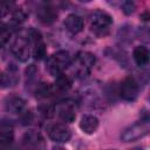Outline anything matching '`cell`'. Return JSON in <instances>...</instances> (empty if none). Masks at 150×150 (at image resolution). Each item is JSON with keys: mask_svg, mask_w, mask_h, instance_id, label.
<instances>
[{"mask_svg": "<svg viewBox=\"0 0 150 150\" xmlns=\"http://www.w3.org/2000/svg\"><path fill=\"white\" fill-rule=\"evenodd\" d=\"M69 64H70V55L66 50L56 52L47 60V69L54 76L62 74V71Z\"/></svg>", "mask_w": 150, "mask_h": 150, "instance_id": "obj_1", "label": "cell"}, {"mask_svg": "<svg viewBox=\"0 0 150 150\" xmlns=\"http://www.w3.org/2000/svg\"><path fill=\"white\" fill-rule=\"evenodd\" d=\"M112 23L111 16L103 12V11H95L90 15V26L91 29L97 34V35H104L108 33L109 27Z\"/></svg>", "mask_w": 150, "mask_h": 150, "instance_id": "obj_2", "label": "cell"}, {"mask_svg": "<svg viewBox=\"0 0 150 150\" xmlns=\"http://www.w3.org/2000/svg\"><path fill=\"white\" fill-rule=\"evenodd\" d=\"M149 131H150V122L148 118H145L127 128L121 135V138L124 142H131L144 137L145 135H148Z\"/></svg>", "mask_w": 150, "mask_h": 150, "instance_id": "obj_3", "label": "cell"}, {"mask_svg": "<svg viewBox=\"0 0 150 150\" xmlns=\"http://www.w3.org/2000/svg\"><path fill=\"white\" fill-rule=\"evenodd\" d=\"M23 150H46V143L42 135L38 131H28L22 137Z\"/></svg>", "mask_w": 150, "mask_h": 150, "instance_id": "obj_4", "label": "cell"}, {"mask_svg": "<svg viewBox=\"0 0 150 150\" xmlns=\"http://www.w3.org/2000/svg\"><path fill=\"white\" fill-rule=\"evenodd\" d=\"M121 96L127 101H134L138 95V84L132 76L125 77L121 83Z\"/></svg>", "mask_w": 150, "mask_h": 150, "instance_id": "obj_5", "label": "cell"}, {"mask_svg": "<svg viewBox=\"0 0 150 150\" xmlns=\"http://www.w3.org/2000/svg\"><path fill=\"white\" fill-rule=\"evenodd\" d=\"M48 135L53 141L63 143L70 138L71 132H70V129L66 124L56 123V124H53L48 128Z\"/></svg>", "mask_w": 150, "mask_h": 150, "instance_id": "obj_6", "label": "cell"}, {"mask_svg": "<svg viewBox=\"0 0 150 150\" xmlns=\"http://www.w3.org/2000/svg\"><path fill=\"white\" fill-rule=\"evenodd\" d=\"M12 53L14 54V56L19 60V61H27L28 57H29V45H28V41L27 39L20 36V38H16L15 41L13 42L12 45Z\"/></svg>", "mask_w": 150, "mask_h": 150, "instance_id": "obj_7", "label": "cell"}, {"mask_svg": "<svg viewBox=\"0 0 150 150\" xmlns=\"http://www.w3.org/2000/svg\"><path fill=\"white\" fill-rule=\"evenodd\" d=\"M79 67L76 69L79 76H86L95 64V56L89 52H81L77 55Z\"/></svg>", "mask_w": 150, "mask_h": 150, "instance_id": "obj_8", "label": "cell"}, {"mask_svg": "<svg viewBox=\"0 0 150 150\" xmlns=\"http://www.w3.org/2000/svg\"><path fill=\"white\" fill-rule=\"evenodd\" d=\"M30 38L33 40V55L36 60H41L46 55V46L42 40L41 34L38 30L32 29L30 32Z\"/></svg>", "mask_w": 150, "mask_h": 150, "instance_id": "obj_9", "label": "cell"}, {"mask_svg": "<svg viewBox=\"0 0 150 150\" xmlns=\"http://www.w3.org/2000/svg\"><path fill=\"white\" fill-rule=\"evenodd\" d=\"M64 27L68 32L77 34L83 28V20L77 14H69L64 20Z\"/></svg>", "mask_w": 150, "mask_h": 150, "instance_id": "obj_10", "label": "cell"}, {"mask_svg": "<svg viewBox=\"0 0 150 150\" xmlns=\"http://www.w3.org/2000/svg\"><path fill=\"white\" fill-rule=\"evenodd\" d=\"M38 16H39L40 21H42L45 23H50L56 19L57 11L50 5H43L42 7H40L38 9Z\"/></svg>", "mask_w": 150, "mask_h": 150, "instance_id": "obj_11", "label": "cell"}, {"mask_svg": "<svg viewBox=\"0 0 150 150\" xmlns=\"http://www.w3.org/2000/svg\"><path fill=\"white\" fill-rule=\"evenodd\" d=\"M98 127V120L93 115H86L81 118L80 128L86 134H93Z\"/></svg>", "mask_w": 150, "mask_h": 150, "instance_id": "obj_12", "label": "cell"}, {"mask_svg": "<svg viewBox=\"0 0 150 150\" xmlns=\"http://www.w3.org/2000/svg\"><path fill=\"white\" fill-rule=\"evenodd\" d=\"M6 108L8 111L14 112V114H19L25 108V101L21 97L18 96H11L7 101H6Z\"/></svg>", "mask_w": 150, "mask_h": 150, "instance_id": "obj_13", "label": "cell"}, {"mask_svg": "<svg viewBox=\"0 0 150 150\" xmlns=\"http://www.w3.org/2000/svg\"><path fill=\"white\" fill-rule=\"evenodd\" d=\"M134 60L139 67H144L149 61V52L143 46H137L134 49Z\"/></svg>", "mask_w": 150, "mask_h": 150, "instance_id": "obj_14", "label": "cell"}, {"mask_svg": "<svg viewBox=\"0 0 150 150\" xmlns=\"http://www.w3.org/2000/svg\"><path fill=\"white\" fill-rule=\"evenodd\" d=\"M57 112H59V116L63 121H66V122H73L75 120V116H76L75 115V111H74V109L71 107V104H69V103L61 104L59 107Z\"/></svg>", "mask_w": 150, "mask_h": 150, "instance_id": "obj_15", "label": "cell"}, {"mask_svg": "<svg viewBox=\"0 0 150 150\" xmlns=\"http://www.w3.org/2000/svg\"><path fill=\"white\" fill-rule=\"evenodd\" d=\"M55 87L61 90V91H66L68 90L70 87H71V80L66 75V74H60L56 76V80H55Z\"/></svg>", "mask_w": 150, "mask_h": 150, "instance_id": "obj_16", "label": "cell"}, {"mask_svg": "<svg viewBox=\"0 0 150 150\" xmlns=\"http://www.w3.org/2000/svg\"><path fill=\"white\" fill-rule=\"evenodd\" d=\"M13 142V134L8 129H4L0 131V148L2 150H7Z\"/></svg>", "mask_w": 150, "mask_h": 150, "instance_id": "obj_17", "label": "cell"}, {"mask_svg": "<svg viewBox=\"0 0 150 150\" xmlns=\"http://www.w3.org/2000/svg\"><path fill=\"white\" fill-rule=\"evenodd\" d=\"M16 82V79H14V75L8 71H1L0 73V88H8L13 86Z\"/></svg>", "mask_w": 150, "mask_h": 150, "instance_id": "obj_18", "label": "cell"}, {"mask_svg": "<svg viewBox=\"0 0 150 150\" xmlns=\"http://www.w3.org/2000/svg\"><path fill=\"white\" fill-rule=\"evenodd\" d=\"M36 97L39 98H45L52 95L53 93V87L49 83H40L36 87Z\"/></svg>", "mask_w": 150, "mask_h": 150, "instance_id": "obj_19", "label": "cell"}, {"mask_svg": "<svg viewBox=\"0 0 150 150\" xmlns=\"http://www.w3.org/2000/svg\"><path fill=\"white\" fill-rule=\"evenodd\" d=\"M9 36H11V32L7 29V27L0 22V48L4 47L7 41L9 40Z\"/></svg>", "mask_w": 150, "mask_h": 150, "instance_id": "obj_20", "label": "cell"}, {"mask_svg": "<svg viewBox=\"0 0 150 150\" xmlns=\"http://www.w3.org/2000/svg\"><path fill=\"white\" fill-rule=\"evenodd\" d=\"M122 7H123V12L125 14H131L134 12V9H135V4L131 2V1H127V2L123 4Z\"/></svg>", "mask_w": 150, "mask_h": 150, "instance_id": "obj_21", "label": "cell"}, {"mask_svg": "<svg viewBox=\"0 0 150 150\" xmlns=\"http://www.w3.org/2000/svg\"><path fill=\"white\" fill-rule=\"evenodd\" d=\"M9 12V5L5 1H0V18L5 16Z\"/></svg>", "mask_w": 150, "mask_h": 150, "instance_id": "obj_22", "label": "cell"}, {"mask_svg": "<svg viewBox=\"0 0 150 150\" xmlns=\"http://www.w3.org/2000/svg\"><path fill=\"white\" fill-rule=\"evenodd\" d=\"M13 20L16 21V22H21L25 20V14L22 13V11H16L14 14H13Z\"/></svg>", "mask_w": 150, "mask_h": 150, "instance_id": "obj_23", "label": "cell"}, {"mask_svg": "<svg viewBox=\"0 0 150 150\" xmlns=\"http://www.w3.org/2000/svg\"><path fill=\"white\" fill-rule=\"evenodd\" d=\"M53 150H66L64 148H62V146H54L53 148Z\"/></svg>", "mask_w": 150, "mask_h": 150, "instance_id": "obj_24", "label": "cell"}, {"mask_svg": "<svg viewBox=\"0 0 150 150\" xmlns=\"http://www.w3.org/2000/svg\"><path fill=\"white\" fill-rule=\"evenodd\" d=\"M134 150H141V149H134Z\"/></svg>", "mask_w": 150, "mask_h": 150, "instance_id": "obj_25", "label": "cell"}, {"mask_svg": "<svg viewBox=\"0 0 150 150\" xmlns=\"http://www.w3.org/2000/svg\"><path fill=\"white\" fill-rule=\"evenodd\" d=\"M0 150H2V149H1V148H0Z\"/></svg>", "mask_w": 150, "mask_h": 150, "instance_id": "obj_26", "label": "cell"}]
</instances>
